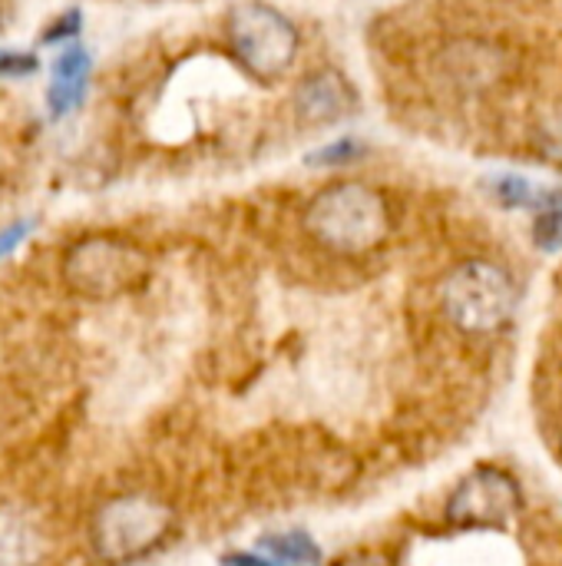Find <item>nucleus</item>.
Returning a JSON list of instances; mask_svg holds the SVG:
<instances>
[{
  "label": "nucleus",
  "mask_w": 562,
  "mask_h": 566,
  "mask_svg": "<svg viewBox=\"0 0 562 566\" xmlns=\"http://www.w3.org/2000/svg\"><path fill=\"white\" fill-rule=\"evenodd\" d=\"M291 103H295V116L301 123L328 126L354 106V93L338 70H315L305 80H298Z\"/></svg>",
  "instance_id": "7"
},
{
  "label": "nucleus",
  "mask_w": 562,
  "mask_h": 566,
  "mask_svg": "<svg viewBox=\"0 0 562 566\" xmlns=\"http://www.w3.org/2000/svg\"><path fill=\"white\" fill-rule=\"evenodd\" d=\"M222 566H282L275 557H268L265 551L262 554H225L222 557Z\"/></svg>",
  "instance_id": "20"
},
{
  "label": "nucleus",
  "mask_w": 562,
  "mask_h": 566,
  "mask_svg": "<svg viewBox=\"0 0 562 566\" xmlns=\"http://www.w3.org/2000/svg\"><path fill=\"white\" fill-rule=\"evenodd\" d=\"M527 507L523 484L500 464L470 468L447 497V524L454 531H507Z\"/></svg>",
  "instance_id": "6"
},
{
  "label": "nucleus",
  "mask_w": 562,
  "mask_h": 566,
  "mask_svg": "<svg viewBox=\"0 0 562 566\" xmlns=\"http://www.w3.org/2000/svg\"><path fill=\"white\" fill-rule=\"evenodd\" d=\"M46 560V541L40 527L13 511L0 507V566H43Z\"/></svg>",
  "instance_id": "9"
},
{
  "label": "nucleus",
  "mask_w": 562,
  "mask_h": 566,
  "mask_svg": "<svg viewBox=\"0 0 562 566\" xmlns=\"http://www.w3.org/2000/svg\"><path fill=\"white\" fill-rule=\"evenodd\" d=\"M79 30H83V13L73 7V10H63L56 20H50V27L40 33V43L43 46H66V43H76V36H79Z\"/></svg>",
  "instance_id": "14"
},
{
  "label": "nucleus",
  "mask_w": 562,
  "mask_h": 566,
  "mask_svg": "<svg viewBox=\"0 0 562 566\" xmlns=\"http://www.w3.org/2000/svg\"><path fill=\"white\" fill-rule=\"evenodd\" d=\"M533 136H537V149H540L547 159L562 163V106H553V109H547V113L540 116Z\"/></svg>",
  "instance_id": "13"
},
{
  "label": "nucleus",
  "mask_w": 562,
  "mask_h": 566,
  "mask_svg": "<svg viewBox=\"0 0 562 566\" xmlns=\"http://www.w3.org/2000/svg\"><path fill=\"white\" fill-rule=\"evenodd\" d=\"M361 153H364V149H361V143H358V139H338V143H331V146L318 149V153L311 156V163H318V166H341V163L358 159Z\"/></svg>",
  "instance_id": "17"
},
{
  "label": "nucleus",
  "mask_w": 562,
  "mask_h": 566,
  "mask_svg": "<svg viewBox=\"0 0 562 566\" xmlns=\"http://www.w3.org/2000/svg\"><path fill=\"white\" fill-rule=\"evenodd\" d=\"M33 229V219H20V222H10L3 232H0V259H7L17 245H23V239L30 235Z\"/></svg>",
  "instance_id": "19"
},
{
  "label": "nucleus",
  "mask_w": 562,
  "mask_h": 566,
  "mask_svg": "<svg viewBox=\"0 0 562 566\" xmlns=\"http://www.w3.org/2000/svg\"><path fill=\"white\" fill-rule=\"evenodd\" d=\"M487 186H490L494 199H497L500 206H507V209H520V206H533V209H537L540 199H543V192H537V186H533L530 179L517 176V172L490 176Z\"/></svg>",
  "instance_id": "11"
},
{
  "label": "nucleus",
  "mask_w": 562,
  "mask_h": 566,
  "mask_svg": "<svg viewBox=\"0 0 562 566\" xmlns=\"http://www.w3.org/2000/svg\"><path fill=\"white\" fill-rule=\"evenodd\" d=\"M268 557H275L282 566H321V547L301 534V531H288V534H268L258 544Z\"/></svg>",
  "instance_id": "10"
},
{
  "label": "nucleus",
  "mask_w": 562,
  "mask_h": 566,
  "mask_svg": "<svg viewBox=\"0 0 562 566\" xmlns=\"http://www.w3.org/2000/svg\"><path fill=\"white\" fill-rule=\"evenodd\" d=\"M450 73L457 76V83H484L494 73V56L484 46H457L450 50Z\"/></svg>",
  "instance_id": "12"
},
{
  "label": "nucleus",
  "mask_w": 562,
  "mask_h": 566,
  "mask_svg": "<svg viewBox=\"0 0 562 566\" xmlns=\"http://www.w3.org/2000/svg\"><path fill=\"white\" fill-rule=\"evenodd\" d=\"M520 305L513 275L490 259H467L454 265L441 285V308L447 322L474 338L503 332Z\"/></svg>",
  "instance_id": "4"
},
{
  "label": "nucleus",
  "mask_w": 562,
  "mask_h": 566,
  "mask_svg": "<svg viewBox=\"0 0 562 566\" xmlns=\"http://www.w3.org/2000/svg\"><path fill=\"white\" fill-rule=\"evenodd\" d=\"M225 36L242 70H248L258 80H278L298 56L295 23L282 10L258 0L232 7L225 20Z\"/></svg>",
  "instance_id": "5"
},
{
  "label": "nucleus",
  "mask_w": 562,
  "mask_h": 566,
  "mask_svg": "<svg viewBox=\"0 0 562 566\" xmlns=\"http://www.w3.org/2000/svg\"><path fill=\"white\" fill-rule=\"evenodd\" d=\"M70 292L89 302H113L132 295L149 282V255L126 235L89 232L66 245L60 262Z\"/></svg>",
  "instance_id": "3"
},
{
  "label": "nucleus",
  "mask_w": 562,
  "mask_h": 566,
  "mask_svg": "<svg viewBox=\"0 0 562 566\" xmlns=\"http://www.w3.org/2000/svg\"><path fill=\"white\" fill-rule=\"evenodd\" d=\"M331 566H397V557L391 551H351Z\"/></svg>",
  "instance_id": "18"
},
{
  "label": "nucleus",
  "mask_w": 562,
  "mask_h": 566,
  "mask_svg": "<svg viewBox=\"0 0 562 566\" xmlns=\"http://www.w3.org/2000/svg\"><path fill=\"white\" fill-rule=\"evenodd\" d=\"M305 229L335 255H364L391 235V206L368 182H331L305 206Z\"/></svg>",
  "instance_id": "1"
},
{
  "label": "nucleus",
  "mask_w": 562,
  "mask_h": 566,
  "mask_svg": "<svg viewBox=\"0 0 562 566\" xmlns=\"http://www.w3.org/2000/svg\"><path fill=\"white\" fill-rule=\"evenodd\" d=\"M176 511L152 491H126L103 501L89 521V547L106 566H129L169 544Z\"/></svg>",
  "instance_id": "2"
},
{
  "label": "nucleus",
  "mask_w": 562,
  "mask_h": 566,
  "mask_svg": "<svg viewBox=\"0 0 562 566\" xmlns=\"http://www.w3.org/2000/svg\"><path fill=\"white\" fill-rule=\"evenodd\" d=\"M533 242H537L543 252H560L562 209H537V219H533Z\"/></svg>",
  "instance_id": "15"
},
{
  "label": "nucleus",
  "mask_w": 562,
  "mask_h": 566,
  "mask_svg": "<svg viewBox=\"0 0 562 566\" xmlns=\"http://www.w3.org/2000/svg\"><path fill=\"white\" fill-rule=\"evenodd\" d=\"M40 70L36 53L30 50H3L0 46V80H23Z\"/></svg>",
  "instance_id": "16"
},
{
  "label": "nucleus",
  "mask_w": 562,
  "mask_h": 566,
  "mask_svg": "<svg viewBox=\"0 0 562 566\" xmlns=\"http://www.w3.org/2000/svg\"><path fill=\"white\" fill-rule=\"evenodd\" d=\"M89 73H93V60H89L86 46L66 43L60 50V56L53 60L50 83H46V109L53 119H63L83 106L86 90H89Z\"/></svg>",
  "instance_id": "8"
}]
</instances>
